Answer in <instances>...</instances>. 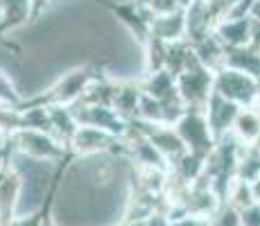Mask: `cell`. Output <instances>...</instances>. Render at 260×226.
Listing matches in <instances>:
<instances>
[{"label": "cell", "instance_id": "obj_1", "mask_svg": "<svg viewBox=\"0 0 260 226\" xmlns=\"http://www.w3.org/2000/svg\"><path fill=\"white\" fill-rule=\"evenodd\" d=\"M134 185V165L122 152L73 156L48 202V226H120Z\"/></svg>", "mask_w": 260, "mask_h": 226}, {"label": "cell", "instance_id": "obj_2", "mask_svg": "<svg viewBox=\"0 0 260 226\" xmlns=\"http://www.w3.org/2000/svg\"><path fill=\"white\" fill-rule=\"evenodd\" d=\"M7 160L14 165V170L21 177V190H18V202H16V210H14V217H27V215L46 213L50 192H52V183L57 181L61 165L25 158L21 154H14L12 149L7 154Z\"/></svg>", "mask_w": 260, "mask_h": 226}, {"label": "cell", "instance_id": "obj_3", "mask_svg": "<svg viewBox=\"0 0 260 226\" xmlns=\"http://www.w3.org/2000/svg\"><path fill=\"white\" fill-rule=\"evenodd\" d=\"M9 149L25 158L57 165H63V158L68 156L66 145H61L48 132H39V129H14L9 134Z\"/></svg>", "mask_w": 260, "mask_h": 226}, {"label": "cell", "instance_id": "obj_4", "mask_svg": "<svg viewBox=\"0 0 260 226\" xmlns=\"http://www.w3.org/2000/svg\"><path fill=\"white\" fill-rule=\"evenodd\" d=\"M172 127L179 138H181L188 154L206 160V156L215 147V138H213L211 129H208L204 111H199V109H186V111L181 113V118H179Z\"/></svg>", "mask_w": 260, "mask_h": 226}, {"label": "cell", "instance_id": "obj_5", "mask_svg": "<svg viewBox=\"0 0 260 226\" xmlns=\"http://www.w3.org/2000/svg\"><path fill=\"white\" fill-rule=\"evenodd\" d=\"M213 93L226 102L236 104L238 109H249L256 107L258 82L240 70L224 66L213 75Z\"/></svg>", "mask_w": 260, "mask_h": 226}, {"label": "cell", "instance_id": "obj_6", "mask_svg": "<svg viewBox=\"0 0 260 226\" xmlns=\"http://www.w3.org/2000/svg\"><path fill=\"white\" fill-rule=\"evenodd\" d=\"M95 77H100V73L91 66H79L73 70H66L63 75H59L52 82L46 93H43L41 102L46 104H57V107H73L82 100L84 90L88 88V84Z\"/></svg>", "mask_w": 260, "mask_h": 226}, {"label": "cell", "instance_id": "obj_7", "mask_svg": "<svg viewBox=\"0 0 260 226\" xmlns=\"http://www.w3.org/2000/svg\"><path fill=\"white\" fill-rule=\"evenodd\" d=\"M213 75L215 73L206 70L197 61L190 68L183 70L181 75L174 77L179 100L183 102V107L204 111V107L208 104V100H211V95H213Z\"/></svg>", "mask_w": 260, "mask_h": 226}, {"label": "cell", "instance_id": "obj_8", "mask_svg": "<svg viewBox=\"0 0 260 226\" xmlns=\"http://www.w3.org/2000/svg\"><path fill=\"white\" fill-rule=\"evenodd\" d=\"M68 152L73 156H98V154L122 152V145H120V138L111 136L109 132H102L98 127H86V124H77L73 138L68 140Z\"/></svg>", "mask_w": 260, "mask_h": 226}, {"label": "cell", "instance_id": "obj_9", "mask_svg": "<svg viewBox=\"0 0 260 226\" xmlns=\"http://www.w3.org/2000/svg\"><path fill=\"white\" fill-rule=\"evenodd\" d=\"M71 111L77 120V124H86V127H98L102 132H109L116 138H122L129 129V122H124L111 107H102V104H84L77 102L71 107Z\"/></svg>", "mask_w": 260, "mask_h": 226}, {"label": "cell", "instance_id": "obj_10", "mask_svg": "<svg viewBox=\"0 0 260 226\" xmlns=\"http://www.w3.org/2000/svg\"><path fill=\"white\" fill-rule=\"evenodd\" d=\"M132 124L149 140V145L161 154L163 160L168 163V168L174 165L186 154V147H183L181 138L177 136L172 124H147V122H132Z\"/></svg>", "mask_w": 260, "mask_h": 226}, {"label": "cell", "instance_id": "obj_11", "mask_svg": "<svg viewBox=\"0 0 260 226\" xmlns=\"http://www.w3.org/2000/svg\"><path fill=\"white\" fill-rule=\"evenodd\" d=\"M183 16H186V41L190 45L211 37L217 25L208 0H192L188 7H183Z\"/></svg>", "mask_w": 260, "mask_h": 226}, {"label": "cell", "instance_id": "obj_12", "mask_svg": "<svg viewBox=\"0 0 260 226\" xmlns=\"http://www.w3.org/2000/svg\"><path fill=\"white\" fill-rule=\"evenodd\" d=\"M251 32L253 23L249 16H238V18H224L215 25L213 37L222 43L224 50H240L251 45Z\"/></svg>", "mask_w": 260, "mask_h": 226}, {"label": "cell", "instance_id": "obj_13", "mask_svg": "<svg viewBox=\"0 0 260 226\" xmlns=\"http://www.w3.org/2000/svg\"><path fill=\"white\" fill-rule=\"evenodd\" d=\"M147 39L161 41L166 45L186 41V16H183V9H177V12L166 14V16L149 18Z\"/></svg>", "mask_w": 260, "mask_h": 226}, {"label": "cell", "instance_id": "obj_14", "mask_svg": "<svg viewBox=\"0 0 260 226\" xmlns=\"http://www.w3.org/2000/svg\"><path fill=\"white\" fill-rule=\"evenodd\" d=\"M240 109L236 104L226 102V100L217 98V95H211L208 104L204 107V115H206V122H208V129H211L213 138L219 140L224 136L231 134L233 129V122H236V115H238Z\"/></svg>", "mask_w": 260, "mask_h": 226}, {"label": "cell", "instance_id": "obj_15", "mask_svg": "<svg viewBox=\"0 0 260 226\" xmlns=\"http://www.w3.org/2000/svg\"><path fill=\"white\" fill-rule=\"evenodd\" d=\"M18 190H21V177L14 170V165L5 158L0 163V219H3V226H7L14 219Z\"/></svg>", "mask_w": 260, "mask_h": 226}, {"label": "cell", "instance_id": "obj_16", "mask_svg": "<svg viewBox=\"0 0 260 226\" xmlns=\"http://www.w3.org/2000/svg\"><path fill=\"white\" fill-rule=\"evenodd\" d=\"M37 14V0H0V34L25 27Z\"/></svg>", "mask_w": 260, "mask_h": 226}, {"label": "cell", "instance_id": "obj_17", "mask_svg": "<svg viewBox=\"0 0 260 226\" xmlns=\"http://www.w3.org/2000/svg\"><path fill=\"white\" fill-rule=\"evenodd\" d=\"M138 100H141L138 82H116L113 98H111V109L124 122H134L136 109H138Z\"/></svg>", "mask_w": 260, "mask_h": 226}, {"label": "cell", "instance_id": "obj_18", "mask_svg": "<svg viewBox=\"0 0 260 226\" xmlns=\"http://www.w3.org/2000/svg\"><path fill=\"white\" fill-rule=\"evenodd\" d=\"M233 138L240 145H251L260 138V109L249 107V109H240L236 115V122L231 129Z\"/></svg>", "mask_w": 260, "mask_h": 226}, {"label": "cell", "instance_id": "obj_19", "mask_svg": "<svg viewBox=\"0 0 260 226\" xmlns=\"http://www.w3.org/2000/svg\"><path fill=\"white\" fill-rule=\"evenodd\" d=\"M48 115H50V136H54L59 143L68 147V140L73 138L75 129H77V120H75L71 107L48 104Z\"/></svg>", "mask_w": 260, "mask_h": 226}, {"label": "cell", "instance_id": "obj_20", "mask_svg": "<svg viewBox=\"0 0 260 226\" xmlns=\"http://www.w3.org/2000/svg\"><path fill=\"white\" fill-rule=\"evenodd\" d=\"M192 52H194V57H197V61L206 70H211V73H217L219 68H224L226 50L222 48V43H219L213 34L206 39H202V41L192 43Z\"/></svg>", "mask_w": 260, "mask_h": 226}, {"label": "cell", "instance_id": "obj_21", "mask_svg": "<svg viewBox=\"0 0 260 226\" xmlns=\"http://www.w3.org/2000/svg\"><path fill=\"white\" fill-rule=\"evenodd\" d=\"M224 66L240 70L258 82L260 79V50L256 48H240V50H226Z\"/></svg>", "mask_w": 260, "mask_h": 226}, {"label": "cell", "instance_id": "obj_22", "mask_svg": "<svg viewBox=\"0 0 260 226\" xmlns=\"http://www.w3.org/2000/svg\"><path fill=\"white\" fill-rule=\"evenodd\" d=\"M224 204L233 206L236 210H244L251 204H256L251 183H244V181H240V179H233L231 185H229V190H226V195H224Z\"/></svg>", "mask_w": 260, "mask_h": 226}, {"label": "cell", "instance_id": "obj_23", "mask_svg": "<svg viewBox=\"0 0 260 226\" xmlns=\"http://www.w3.org/2000/svg\"><path fill=\"white\" fill-rule=\"evenodd\" d=\"M0 107H7V109H21L23 107V100L18 95L16 86H14L12 77H9L5 70H0Z\"/></svg>", "mask_w": 260, "mask_h": 226}, {"label": "cell", "instance_id": "obj_24", "mask_svg": "<svg viewBox=\"0 0 260 226\" xmlns=\"http://www.w3.org/2000/svg\"><path fill=\"white\" fill-rule=\"evenodd\" d=\"M136 5L149 18L166 16V14H172V12H177V9H183L181 5H179V0H136Z\"/></svg>", "mask_w": 260, "mask_h": 226}, {"label": "cell", "instance_id": "obj_25", "mask_svg": "<svg viewBox=\"0 0 260 226\" xmlns=\"http://www.w3.org/2000/svg\"><path fill=\"white\" fill-rule=\"evenodd\" d=\"M208 226H240V210L222 202L217 210L208 217Z\"/></svg>", "mask_w": 260, "mask_h": 226}, {"label": "cell", "instance_id": "obj_26", "mask_svg": "<svg viewBox=\"0 0 260 226\" xmlns=\"http://www.w3.org/2000/svg\"><path fill=\"white\" fill-rule=\"evenodd\" d=\"M240 226H260V204L240 210Z\"/></svg>", "mask_w": 260, "mask_h": 226}, {"label": "cell", "instance_id": "obj_27", "mask_svg": "<svg viewBox=\"0 0 260 226\" xmlns=\"http://www.w3.org/2000/svg\"><path fill=\"white\" fill-rule=\"evenodd\" d=\"M7 226H48L46 213H37V215H27V217H14Z\"/></svg>", "mask_w": 260, "mask_h": 226}, {"label": "cell", "instance_id": "obj_28", "mask_svg": "<svg viewBox=\"0 0 260 226\" xmlns=\"http://www.w3.org/2000/svg\"><path fill=\"white\" fill-rule=\"evenodd\" d=\"M170 226H208V217H197V215H183V217L170 222Z\"/></svg>", "mask_w": 260, "mask_h": 226}, {"label": "cell", "instance_id": "obj_29", "mask_svg": "<svg viewBox=\"0 0 260 226\" xmlns=\"http://www.w3.org/2000/svg\"><path fill=\"white\" fill-rule=\"evenodd\" d=\"M7 154H9V134L0 129V163L7 158Z\"/></svg>", "mask_w": 260, "mask_h": 226}, {"label": "cell", "instance_id": "obj_30", "mask_svg": "<svg viewBox=\"0 0 260 226\" xmlns=\"http://www.w3.org/2000/svg\"><path fill=\"white\" fill-rule=\"evenodd\" d=\"M247 16L251 18L253 23H260V0H253L251 7H249V14H247Z\"/></svg>", "mask_w": 260, "mask_h": 226}, {"label": "cell", "instance_id": "obj_31", "mask_svg": "<svg viewBox=\"0 0 260 226\" xmlns=\"http://www.w3.org/2000/svg\"><path fill=\"white\" fill-rule=\"evenodd\" d=\"M98 3H102V5H107V7L116 9V7H122V5H132V3H136V0H98Z\"/></svg>", "mask_w": 260, "mask_h": 226}, {"label": "cell", "instance_id": "obj_32", "mask_svg": "<svg viewBox=\"0 0 260 226\" xmlns=\"http://www.w3.org/2000/svg\"><path fill=\"white\" fill-rule=\"evenodd\" d=\"M251 190H253V199H256V204H260V174H258V179L251 183Z\"/></svg>", "mask_w": 260, "mask_h": 226}, {"label": "cell", "instance_id": "obj_33", "mask_svg": "<svg viewBox=\"0 0 260 226\" xmlns=\"http://www.w3.org/2000/svg\"><path fill=\"white\" fill-rule=\"evenodd\" d=\"M120 226H145V219H129V222H122Z\"/></svg>", "mask_w": 260, "mask_h": 226}, {"label": "cell", "instance_id": "obj_34", "mask_svg": "<svg viewBox=\"0 0 260 226\" xmlns=\"http://www.w3.org/2000/svg\"><path fill=\"white\" fill-rule=\"evenodd\" d=\"M256 109H260V79H258V93H256Z\"/></svg>", "mask_w": 260, "mask_h": 226}, {"label": "cell", "instance_id": "obj_35", "mask_svg": "<svg viewBox=\"0 0 260 226\" xmlns=\"http://www.w3.org/2000/svg\"><path fill=\"white\" fill-rule=\"evenodd\" d=\"M190 3H192V0H179V5H181V7H188Z\"/></svg>", "mask_w": 260, "mask_h": 226}, {"label": "cell", "instance_id": "obj_36", "mask_svg": "<svg viewBox=\"0 0 260 226\" xmlns=\"http://www.w3.org/2000/svg\"><path fill=\"white\" fill-rule=\"evenodd\" d=\"M0 226H3V219H0Z\"/></svg>", "mask_w": 260, "mask_h": 226}, {"label": "cell", "instance_id": "obj_37", "mask_svg": "<svg viewBox=\"0 0 260 226\" xmlns=\"http://www.w3.org/2000/svg\"><path fill=\"white\" fill-rule=\"evenodd\" d=\"M208 3H213V0H208Z\"/></svg>", "mask_w": 260, "mask_h": 226}]
</instances>
